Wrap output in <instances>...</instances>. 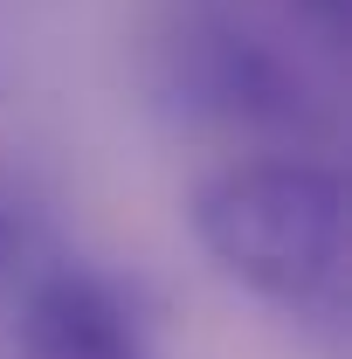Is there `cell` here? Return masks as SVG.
I'll return each mask as SVG.
<instances>
[{
	"instance_id": "obj_1",
	"label": "cell",
	"mask_w": 352,
	"mask_h": 359,
	"mask_svg": "<svg viewBox=\"0 0 352 359\" xmlns=\"http://www.w3.org/2000/svg\"><path fill=\"white\" fill-rule=\"evenodd\" d=\"M187 222L235 283L318 304L346 269V187L311 159H235L194 187Z\"/></svg>"
},
{
	"instance_id": "obj_2",
	"label": "cell",
	"mask_w": 352,
	"mask_h": 359,
	"mask_svg": "<svg viewBox=\"0 0 352 359\" xmlns=\"http://www.w3.org/2000/svg\"><path fill=\"white\" fill-rule=\"evenodd\" d=\"M21 359H145V339H138L132 304L104 276L55 269L28 290Z\"/></svg>"
},
{
	"instance_id": "obj_3",
	"label": "cell",
	"mask_w": 352,
	"mask_h": 359,
	"mask_svg": "<svg viewBox=\"0 0 352 359\" xmlns=\"http://www.w3.org/2000/svg\"><path fill=\"white\" fill-rule=\"evenodd\" d=\"M194 90L221 118H297V104H304L297 76L263 42L228 35V28H208L194 42Z\"/></svg>"
},
{
	"instance_id": "obj_4",
	"label": "cell",
	"mask_w": 352,
	"mask_h": 359,
	"mask_svg": "<svg viewBox=\"0 0 352 359\" xmlns=\"http://www.w3.org/2000/svg\"><path fill=\"white\" fill-rule=\"evenodd\" d=\"M297 7H304V21L318 28V35L346 42V28H352V0H297Z\"/></svg>"
}]
</instances>
